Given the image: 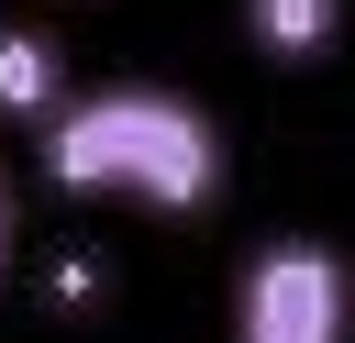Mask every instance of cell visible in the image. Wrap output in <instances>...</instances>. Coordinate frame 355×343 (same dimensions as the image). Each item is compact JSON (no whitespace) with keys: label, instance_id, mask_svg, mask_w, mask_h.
<instances>
[{"label":"cell","instance_id":"4","mask_svg":"<svg viewBox=\"0 0 355 343\" xmlns=\"http://www.w3.org/2000/svg\"><path fill=\"white\" fill-rule=\"evenodd\" d=\"M244 33H255L277 66H311V55L344 33V0H244Z\"/></svg>","mask_w":355,"mask_h":343},{"label":"cell","instance_id":"1","mask_svg":"<svg viewBox=\"0 0 355 343\" xmlns=\"http://www.w3.org/2000/svg\"><path fill=\"white\" fill-rule=\"evenodd\" d=\"M44 177L67 199H133V210H211L222 199V122L189 89L111 77L78 89L44 122Z\"/></svg>","mask_w":355,"mask_h":343},{"label":"cell","instance_id":"5","mask_svg":"<svg viewBox=\"0 0 355 343\" xmlns=\"http://www.w3.org/2000/svg\"><path fill=\"white\" fill-rule=\"evenodd\" d=\"M44 288H55V310H78V299H100V254H55V277H44Z\"/></svg>","mask_w":355,"mask_h":343},{"label":"cell","instance_id":"6","mask_svg":"<svg viewBox=\"0 0 355 343\" xmlns=\"http://www.w3.org/2000/svg\"><path fill=\"white\" fill-rule=\"evenodd\" d=\"M11 232L22 221H11V166H0V277H11Z\"/></svg>","mask_w":355,"mask_h":343},{"label":"cell","instance_id":"3","mask_svg":"<svg viewBox=\"0 0 355 343\" xmlns=\"http://www.w3.org/2000/svg\"><path fill=\"white\" fill-rule=\"evenodd\" d=\"M78 89H67V55H55V33H33V22H0V122H55Z\"/></svg>","mask_w":355,"mask_h":343},{"label":"cell","instance_id":"2","mask_svg":"<svg viewBox=\"0 0 355 343\" xmlns=\"http://www.w3.org/2000/svg\"><path fill=\"white\" fill-rule=\"evenodd\" d=\"M233 343H355V266L322 232H277L233 277Z\"/></svg>","mask_w":355,"mask_h":343}]
</instances>
